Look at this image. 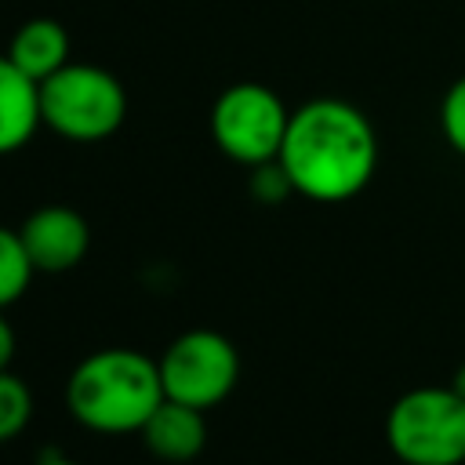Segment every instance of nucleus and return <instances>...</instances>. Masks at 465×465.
Returning <instances> with one entry per match:
<instances>
[{"label":"nucleus","mask_w":465,"mask_h":465,"mask_svg":"<svg viewBox=\"0 0 465 465\" xmlns=\"http://www.w3.org/2000/svg\"><path fill=\"white\" fill-rule=\"evenodd\" d=\"M280 167L298 196L345 203L367 189L378 167V134L345 98H312L291 113Z\"/></svg>","instance_id":"nucleus-1"},{"label":"nucleus","mask_w":465,"mask_h":465,"mask_svg":"<svg viewBox=\"0 0 465 465\" xmlns=\"http://www.w3.org/2000/svg\"><path fill=\"white\" fill-rule=\"evenodd\" d=\"M69 414L94 432H138L163 403L160 363L138 349H98L65 381Z\"/></svg>","instance_id":"nucleus-2"},{"label":"nucleus","mask_w":465,"mask_h":465,"mask_svg":"<svg viewBox=\"0 0 465 465\" xmlns=\"http://www.w3.org/2000/svg\"><path fill=\"white\" fill-rule=\"evenodd\" d=\"M127 116L124 84L91 62H65L40 80V120L69 142H102L120 131Z\"/></svg>","instance_id":"nucleus-3"},{"label":"nucleus","mask_w":465,"mask_h":465,"mask_svg":"<svg viewBox=\"0 0 465 465\" xmlns=\"http://www.w3.org/2000/svg\"><path fill=\"white\" fill-rule=\"evenodd\" d=\"M385 443L403 465H465V400L450 385H418L385 414Z\"/></svg>","instance_id":"nucleus-4"},{"label":"nucleus","mask_w":465,"mask_h":465,"mask_svg":"<svg viewBox=\"0 0 465 465\" xmlns=\"http://www.w3.org/2000/svg\"><path fill=\"white\" fill-rule=\"evenodd\" d=\"M287 124H291V109L283 105V98L272 87L254 84V80L225 87L211 109L214 145L243 167L276 160Z\"/></svg>","instance_id":"nucleus-5"},{"label":"nucleus","mask_w":465,"mask_h":465,"mask_svg":"<svg viewBox=\"0 0 465 465\" xmlns=\"http://www.w3.org/2000/svg\"><path fill=\"white\" fill-rule=\"evenodd\" d=\"M156 363H160L163 396L200 411L218 407L240 381V352L218 331L178 334Z\"/></svg>","instance_id":"nucleus-6"},{"label":"nucleus","mask_w":465,"mask_h":465,"mask_svg":"<svg viewBox=\"0 0 465 465\" xmlns=\"http://www.w3.org/2000/svg\"><path fill=\"white\" fill-rule=\"evenodd\" d=\"M18 236L25 243V254L36 272H69L84 262L91 247L87 218L65 203L36 207L22 225Z\"/></svg>","instance_id":"nucleus-7"},{"label":"nucleus","mask_w":465,"mask_h":465,"mask_svg":"<svg viewBox=\"0 0 465 465\" xmlns=\"http://www.w3.org/2000/svg\"><path fill=\"white\" fill-rule=\"evenodd\" d=\"M138 436L163 461H193L207 443V421L200 407L163 396V403L145 418Z\"/></svg>","instance_id":"nucleus-8"},{"label":"nucleus","mask_w":465,"mask_h":465,"mask_svg":"<svg viewBox=\"0 0 465 465\" xmlns=\"http://www.w3.org/2000/svg\"><path fill=\"white\" fill-rule=\"evenodd\" d=\"M36 127H44L40 84L25 76L7 54H0V156L29 145Z\"/></svg>","instance_id":"nucleus-9"},{"label":"nucleus","mask_w":465,"mask_h":465,"mask_svg":"<svg viewBox=\"0 0 465 465\" xmlns=\"http://www.w3.org/2000/svg\"><path fill=\"white\" fill-rule=\"evenodd\" d=\"M7 58L40 84L69 62V33L54 18H29L15 29L7 44Z\"/></svg>","instance_id":"nucleus-10"},{"label":"nucleus","mask_w":465,"mask_h":465,"mask_svg":"<svg viewBox=\"0 0 465 465\" xmlns=\"http://www.w3.org/2000/svg\"><path fill=\"white\" fill-rule=\"evenodd\" d=\"M33 272L36 269H33V262L25 254V243H22L18 229L0 225V309L15 305L29 291Z\"/></svg>","instance_id":"nucleus-11"},{"label":"nucleus","mask_w":465,"mask_h":465,"mask_svg":"<svg viewBox=\"0 0 465 465\" xmlns=\"http://www.w3.org/2000/svg\"><path fill=\"white\" fill-rule=\"evenodd\" d=\"M29 421H33V392L18 374L4 367L0 371V443L18 440Z\"/></svg>","instance_id":"nucleus-12"},{"label":"nucleus","mask_w":465,"mask_h":465,"mask_svg":"<svg viewBox=\"0 0 465 465\" xmlns=\"http://www.w3.org/2000/svg\"><path fill=\"white\" fill-rule=\"evenodd\" d=\"M440 131H443L447 145L458 156H465V76H458L440 102Z\"/></svg>","instance_id":"nucleus-13"},{"label":"nucleus","mask_w":465,"mask_h":465,"mask_svg":"<svg viewBox=\"0 0 465 465\" xmlns=\"http://www.w3.org/2000/svg\"><path fill=\"white\" fill-rule=\"evenodd\" d=\"M251 193H254V200H262V203H280L283 196L294 193V185H291L287 171L280 167V160H269V163L251 167Z\"/></svg>","instance_id":"nucleus-14"},{"label":"nucleus","mask_w":465,"mask_h":465,"mask_svg":"<svg viewBox=\"0 0 465 465\" xmlns=\"http://www.w3.org/2000/svg\"><path fill=\"white\" fill-rule=\"evenodd\" d=\"M15 327L7 323V316H4V309H0V371L4 367H11V360H15Z\"/></svg>","instance_id":"nucleus-15"},{"label":"nucleus","mask_w":465,"mask_h":465,"mask_svg":"<svg viewBox=\"0 0 465 465\" xmlns=\"http://www.w3.org/2000/svg\"><path fill=\"white\" fill-rule=\"evenodd\" d=\"M450 389H454V392H458V396L465 400V363H461V367L454 371V378H450Z\"/></svg>","instance_id":"nucleus-16"},{"label":"nucleus","mask_w":465,"mask_h":465,"mask_svg":"<svg viewBox=\"0 0 465 465\" xmlns=\"http://www.w3.org/2000/svg\"><path fill=\"white\" fill-rule=\"evenodd\" d=\"M36 465H76L73 458H62V454H51V458H40Z\"/></svg>","instance_id":"nucleus-17"}]
</instances>
